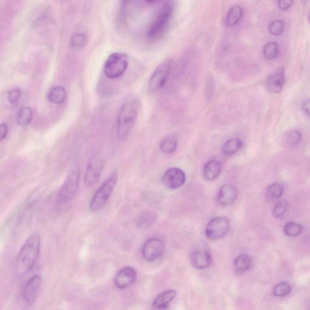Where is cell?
Segmentation results:
<instances>
[{
  "label": "cell",
  "mask_w": 310,
  "mask_h": 310,
  "mask_svg": "<svg viewBox=\"0 0 310 310\" xmlns=\"http://www.w3.org/2000/svg\"><path fill=\"white\" fill-rule=\"evenodd\" d=\"M140 107L137 96L130 95L124 100L119 111L117 120V137L120 141H126L135 123Z\"/></svg>",
  "instance_id": "1"
},
{
  "label": "cell",
  "mask_w": 310,
  "mask_h": 310,
  "mask_svg": "<svg viewBox=\"0 0 310 310\" xmlns=\"http://www.w3.org/2000/svg\"><path fill=\"white\" fill-rule=\"evenodd\" d=\"M41 238L35 233L28 238L17 256L15 264V273L19 277L26 275L31 271L39 258Z\"/></svg>",
  "instance_id": "2"
},
{
  "label": "cell",
  "mask_w": 310,
  "mask_h": 310,
  "mask_svg": "<svg viewBox=\"0 0 310 310\" xmlns=\"http://www.w3.org/2000/svg\"><path fill=\"white\" fill-rule=\"evenodd\" d=\"M117 181L118 174L113 172L96 190L90 203L89 207L91 212H98L105 206L115 189Z\"/></svg>",
  "instance_id": "3"
},
{
  "label": "cell",
  "mask_w": 310,
  "mask_h": 310,
  "mask_svg": "<svg viewBox=\"0 0 310 310\" xmlns=\"http://www.w3.org/2000/svg\"><path fill=\"white\" fill-rule=\"evenodd\" d=\"M80 178V169L78 166L72 167L58 193V200L60 204H65L73 199L77 192Z\"/></svg>",
  "instance_id": "4"
},
{
  "label": "cell",
  "mask_w": 310,
  "mask_h": 310,
  "mask_svg": "<svg viewBox=\"0 0 310 310\" xmlns=\"http://www.w3.org/2000/svg\"><path fill=\"white\" fill-rule=\"evenodd\" d=\"M128 66V56L123 53H113L106 60L104 73L108 78H118L126 72Z\"/></svg>",
  "instance_id": "5"
},
{
  "label": "cell",
  "mask_w": 310,
  "mask_h": 310,
  "mask_svg": "<svg viewBox=\"0 0 310 310\" xmlns=\"http://www.w3.org/2000/svg\"><path fill=\"white\" fill-rule=\"evenodd\" d=\"M173 7L167 4L162 7L161 11L150 27L148 37L151 39H158L162 36L168 26L172 15Z\"/></svg>",
  "instance_id": "6"
},
{
  "label": "cell",
  "mask_w": 310,
  "mask_h": 310,
  "mask_svg": "<svg viewBox=\"0 0 310 310\" xmlns=\"http://www.w3.org/2000/svg\"><path fill=\"white\" fill-rule=\"evenodd\" d=\"M173 60L167 59L157 66L149 79V86L151 90L157 91L163 88L171 72Z\"/></svg>",
  "instance_id": "7"
},
{
  "label": "cell",
  "mask_w": 310,
  "mask_h": 310,
  "mask_svg": "<svg viewBox=\"0 0 310 310\" xmlns=\"http://www.w3.org/2000/svg\"><path fill=\"white\" fill-rule=\"evenodd\" d=\"M230 227V222L227 218H215L208 223L205 228V235L210 240H220L227 235Z\"/></svg>",
  "instance_id": "8"
},
{
  "label": "cell",
  "mask_w": 310,
  "mask_h": 310,
  "mask_svg": "<svg viewBox=\"0 0 310 310\" xmlns=\"http://www.w3.org/2000/svg\"><path fill=\"white\" fill-rule=\"evenodd\" d=\"M165 244L158 238H152L144 243L142 248V255L145 260L154 262L163 255Z\"/></svg>",
  "instance_id": "9"
},
{
  "label": "cell",
  "mask_w": 310,
  "mask_h": 310,
  "mask_svg": "<svg viewBox=\"0 0 310 310\" xmlns=\"http://www.w3.org/2000/svg\"><path fill=\"white\" fill-rule=\"evenodd\" d=\"M186 181L183 170L177 167L167 170L162 177V182L167 189L176 190L181 188Z\"/></svg>",
  "instance_id": "10"
},
{
  "label": "cell",
  "mask_w": 310,
  "mask_h": 310,
  "mask_svg": "<svg viewBox=\"0 0 310 310\" xmlns=\"http://www.w3.org/2000/svg\"><path fill=\"white\" fill-rule=\"evenodd\" d=\"M104 162L100 157H93L89 162L85 176V184L87 188L94 186L100 178Z\"/></svg>",
  "instance_id": "11"
},
{
  "label": "cell",
  "mask_w": 310,
  "mask_h": 310,
  "mask_svg": "<svg viewBox=\"0 0 310 310\" xmlns=\"http://www.w3.org/2000/svg\"><path fill=\"white\" fill-rule=\"evenodd\" d=\"M42 280L40 275L35 274L27 282L22 291V297L28 304H32L39 296Z\"/></svg>",
  "instance_id": "12"
},
{
  "label": "cell",
  "mask_w": 310,
  "mask_h": 310,
  "mask_svg": "<svg viewBox=\"0 0 310 310\" xmlns=\"http://www.w3.org/2000/svg\"><path fill=\"white\" fill-rule=\"evenodd\" d=\"M136 271L131 266H126L116 273L114 279V284L119 289H124L132 286L135 282Z\"/></svg>",
  "instance_id": "13"
},
{
  "label": "cell",
  "mask_w": 310,
  "mask_h": 310,
  "mask_svg": "<svg viewBox=\"0 0 310 310\" xmlns=\"http://www.w3.org/2000/svg\"><path fill=\"white\" fill-rule=\"evenodd\" d=\"M190 259L193 266L199 270L209 267L212 262V256L205 249H197L193 251Z\"/></svg>",
  "instance_id": "14"
},
{
  "label": "cell",
  "mask_w": 310,
  "mask_h": 310,
  "mask_svg": "<svg viewBox=\"0 0 310 310\" xmlns=\"http://www.w3.org/2000/svg\"><path fill=\"white\" fill-rule=\"evenodd\" d=\"M238 196L237 188L232 184H225L220 188L218 192V202L224 206L229 205L235 202Z\"/></svg>",
  "instance_id": "15"
},
{
  "label": "cell",
  "mask_w": 310,
  "mask_h": 310,
  "mask_svg": "<svg viewBox=\"0 0 310 310\" xmlns=\"http://www.w3.org/2000/svg\"><path fill=\"white\" fill-rule=\"evenodd\" d=\"M284 83V69L280 68L268 77L266 81V86L270 92L277 93L280 92L283 89Z\"/></svg>",
  "instance_id": "16"
},
{
  "label": "cell",
  "mask_w": 310,
  "mask_h": 310,
  "mask_svg": "<svg viewBox=\"0 0 310 310\" xmlns=\"http://www.w3.org/2000/svg\"><path fill=\"white\" fill-rule=\"evenodd\" d=\"M177 296V292L174 289H168L160 293L154 300L152 307L154 309L164 310L168 307L170 302L174 301Z\"/></svg>",
  "instance_id": "17"
},
{
  "label": "cell",
  "mask_w": 310,
  "mask_h": 310,
  "mask_svg": "<svg viewBox=\"0 0 310 310\" xmlns=\"http://www.w3.org/2000/svg\"><path fill=\"white\" fill-rule=\"evenodd\" d=\"M221 169L222 167L219 161L215 159L210 160L207 162L203 167V175L207 181H213L220 176Z\"/></svg>",
  "instance_id": "18"
},
{
  "label": "cell",
  "mask_w": 310,
  "mask_h": 310,
  "mask_svg": "<svg viewBox=\"0 0 310 310\" xmlns=\"http://www.w3.org/2000/svg\"><path fill=\"white\" fill-rule=\"evenodd\" d=\"M177 139L175 134H168L162 138L159 143V148L164 154L174 153L177 149Z\"/></svg>",
  "instance_id": "19"
},
{
  "label": "cell",
  "mask_w": 310,
  "mask_h": 310,
  "mask_svg": "<svg viewBox=\"0 0 310 310\" xmlns=\"http://www.w3.org/2000/svg\"><path fill=\"white\" fill-rule=\"evenodd\" d=\"M244 13L243 7L236 5L228 11L226 17L225 24L228 27H233L240 22Z\"/></svg>",
  "instance_id": "20"
},
{
  "label": "cell",
  "mask_w": 310,
  "mask_h": 310,
  "mask_svg": "<svg viewBox=\"0 0 310 310\" xmlns=\"http://www.w3.org/2000/svg\"><path fill=\"white\" fill-rule=\"evenodd\" d=\"M243 144V141L240 138H235L228 139L223 145V154L227 156H232L242 149Z\"/></svg>",
  "instance_id": "21"
},
{
  "label": "cell",
  "mask_w": 310,
  "mask_h": 310,
  "mask_svg": "<svg viewBox=\"0 0 310 310\" xmlns=\"http://www.w3.org/2000/svg\"><path fill=\"white\" fill-rule=\"evenodd\" d=\"M66 98V91L63 86H55L48 93V99H49L50 102L53 104H62L65 102Z\"/></svg>",
  "instance_id": "22"
},
{
  "label": "cell",
  "mask_w": 310,
  "mask_h": 310,
  "mask_svg": "<svg viewBox=\"0 0 310 310\" xmlns=\"http://www.w3.org/2000/svg\"><path fill=\"white\" fill-rule=\"evenodd\" d=\"M251 259L250 256L246 253H242L236 258L234 266L236 271L244 272L250 268Z\"/></svg>",
  "instance_id": "23"
},
{
  "label": "cell",
  "mask_w": 310,
  "mask_h": 310,
  "mask_svg": "<svg viewBox=\"0 0 310 310\" xmlns=\"http://www.w3.org/2000/svg\"><path fill=\"white\" fill-rule=\"evenodd\" d=\"M302 135L298 131L292 130L287 132L283 138V142L287 147H294L301 141Z\"/></svg>",
  "instance_id": "24"
},
{
  "label": "cell",
  "mask_w": 310,
  "mask_h": 310,
  "mask_svg": "<svg viewBox=\"0 0 310 310\" xmlns=\"http://www.w3.org/2000/svg\"><path fill=\"white\" fill-rule=\"evenodd\" d=\"M32 119V109L28 108V107L22 108L18 112L17 121L18 124L20 126L25 127L27 126L31 122Z\"/></svg>",
  "instance_id": "25"
},
{
  "label": "cell",
  "mask_w": 310,
  "mask_h": 310,
  "mask_svg": "<svg viewBox=\"0 0 310 310\" xmlns=\"http://www.w3.org/2000/svg\"><path fill=\"white\" fill-rule=\"evenodd\" d=\"M87 43V37L82 33L73 34L70 39V47L73 50H80L85 47Z\"/></svg>",
  "instance_id": "26"
},
{
  "label": "cell",
  "mask_w": 310,
  "mask_h": 310,
  "mask_svg": "<svg viewBox=\"0 0 310 310\" xmlns=\"http://www.w3.org/2000/svg\"><path fill=\"white\" fill-rule=\"evenodd\" d=\"M279 45L276 42H270L264 48V55L266 59L274 60L279 55Z\"/></svg>",
  "instance_id": "27"
},
{
  "label": "cell",
  "mask_w": 310,
  "mask_h": 310,
  "mask_svg": "<svg viewBox=\"0 0 310 310\" xmlns=\"http://www.w3.org/2000/svg\"><path fill=\"white\" fill-rule=\"evenodd\" d=\"M283 185L278 183H274L270 185L266 190V197L271 200L278 199L283 195Z\"/></svg>",
  "instance_id": "28"
},
{
  "label": "cell",
  "mask_w": 310,
  "mask_h": 310,
  "mask_svg": "<svg viewBox=\"0 0 310 310\" xmlns=\"http://www.w3.org/2000/svg\"><path fill=\"white\" fill-rule=\"evenodd\" d=\"M303 227L301 224L294 222L287 223L284 227V232L287 236L290 237H295L301 234Z\"/></svg>",
  "instance_id": "29"
},
{
  "label": "cell",
  "mask_w": 310,
  "mask_h": 310,
  "mask_svg": "<svg viewBox=\"0 0 310 310\" xmlns=\"http://www.w3.org/2000/svg\"><path fill=\"white\" fill-rule=\"evenodd\" d=\"M291 291V286L285 282L277 285L274 287L273 293L277 297H284L288 295Z\"/></svg>",
  "instance_id": "30"
},
{
  "label": "cell",
  "mask_w": 310,
  "mask_h": 310,
  "mask_svg": "<svg viewBox=\"0 0 310 310\" xmlns=\"http://www.w3.org/2000/svg\"><path fill=\"white\" fill-rule=\"evenodd\" d=\"M284 30V22L281 20H275L269 26V32L273 36H279L283 34Z\"/></svg>",
  "instance_id": "31"
},
{
  "label": "cell",
  "mask_w": 310,
  "mask_h": 310,
  "mask_svg": "<svg viewBox=\"0 0 310 310\" xmlns=\"http://www.w3.org/2000/svg\"><path fill=\"white\" fill-rule=\"evenodd\" d=\"M288 206V202L286 200H281L277 203L273 210L274 217L279 218L283 216L286 212Z\"/></svg>",
  "instance_id": "32"
},
{
  "label": "cell",
  "mask_w": 310,
  "mask_h": 310,
  "mask_svg": "<svg viewBox=\"0 0 310 310\" xmlns=\"http://www.w3.org/2000/svg\"><path fill=\"white\" fill-rule=\"evenodd\" d=\"M22 96V91L18 88L12 89L9 91L8 94V100L9 102L12 104H17L19 102Z\"/></svg>",
  "instance_id": "33"
},
{
  "label": "cell",
  "mask_w": 310,
  "mask_h": 310,
  "mask_svg": "<svg viewBox=\"0 0 310 310\" xmlns=\"http://www.w3.org/2000/svg\"><path fill=\"white\" fill-rule=\"evenodd\" d=\"M293 0H278V7L283 11H286L290 8Z\"/></svg>",
  "instance_id": "34"
},
{
  "label": "cell",
  "mask_w": 310,
  "mask_h": 310,
  "mask_svg": "<svg viewBox=\"0 0 310 310\" xmlns=\"http://www.w3.org/2000/svg\"><path fill=\"white\" fill-rule=\"evenodd\" d=\"M8 126L6 123H2L0 126V139L3 140L8 134Z\"/></svg>",
  "instance_id": "35"
},
{
  "label": "cell",
  "mask_w": 310,
  "mask_h": 310,
  "mask_svg": "<svg viewBox=\"0 0 310 310\" xmlns=\"http://www.w3.org/2000/svg\"><path fill=\"white\" fill-rule=\"evenodd\" d=\"M302 110L310 118V99L304 101L302 106Z\"/></svg>",
  "instance_id": "36"
},
{
  "label": "cell",
  "mask_w": 310,
  "mask_h": 310,
  "mask_svg": "<svg viewBox=\"0 0 310 310\" xmlns=\"http://www.w3.org/2000/svg\"><path fill=\"white\" fill-rule=\"evenodd\" d=\"M301 1L302 4L303 5V6H305V5H306L307 1H308V0H301Z\"/></svg>",
  "instance_id": "37"
},
{
  "label": "cell",
  "mask_w": 310,
  "mask_h": 310,
  "mask_svg": "<svg viewBox=\"0 0 310 310\" xmlns=\"http://www.w3.org/2000/svg\"><path fill=\"white\" fill-rule=\"evenodd\" d=\"M146 1L149 2H154L155 1H156V0H146Z\"/></svg>",
  "instance_id": "38"
},
{
  "label": "cell",
  "mask_w": 310,
  "mask_h": 310,
  "mask_svg": "<svg viewBox=\"0 0 310 310\" xmlns=\"http://www.w3.org/2000/svg\"><path fill=\"white\" fill-rule=\"evenodd\" d=\"M309 20H310V17H309Z\"/></svg>",
  "instance_id": "39"
}]
</instances>
